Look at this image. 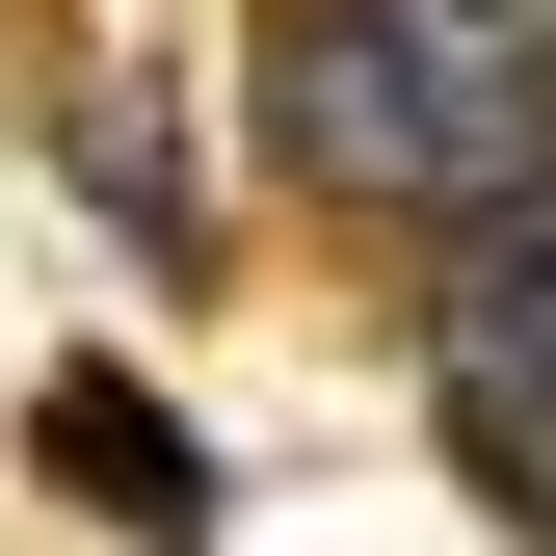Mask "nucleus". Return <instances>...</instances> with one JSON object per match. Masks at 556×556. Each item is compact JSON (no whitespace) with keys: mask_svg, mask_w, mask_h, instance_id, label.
<instances>
[{"mask_svg":"<svg viewBox=\"0 0 556 556\" xmlns=\"http://www.w3.org/2000/svg\"><path fill=\"white\" fill-rule=\"evenodd\" d=\"M318 186H397V213H530L556 186V0H318L292 80H265Z\"/></svg>","mask_w":556,"mask_h":556,"instance_id":"nucleus-1","label":"nucleus"},{"mask_svg":"<svg viewBox=\"0 0 556 556\" xmlns=\"http://www.w3.org/2000/svg\"><path fill=\"white\" fill-rule=\"evenodd\" d=\"M425 371H451V425H477V477H504V451H556V186L451 239V292H425Z\"/></svg>","mask_w":556,"mask_h":556,"instance_id":"nucleus-2","label":"nucleus"}]
</instances>
